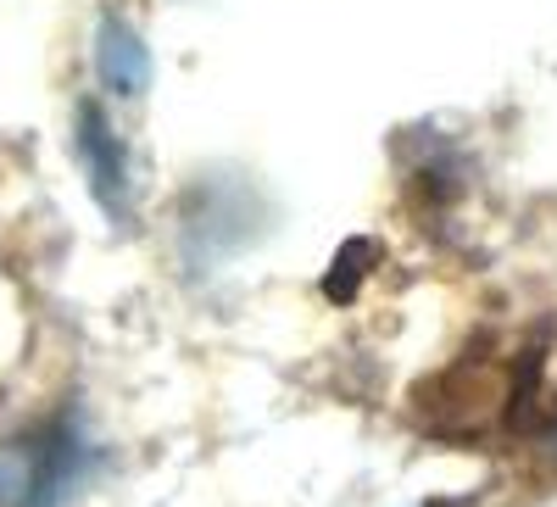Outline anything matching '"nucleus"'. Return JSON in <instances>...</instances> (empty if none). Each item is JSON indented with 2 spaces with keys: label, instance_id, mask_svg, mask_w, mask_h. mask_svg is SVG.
Here are the masks:
<instances>
[{
  "label": "nucleus",
  "instance_id": "obj_1",
  "mask_svg": "<svg viewBox=\"0 0 557 507\" xmlns=\"http://www.w3.org/2000/svg\"><path fill=\"white\" fill-rule=\"evenodd\" d=\"M73 469V441L62 430L0 446V507H45Z\"/></svg>",
  "mask_w": 557,
  "mask_h": 507
},
{
  "label": "nucleus",
  "instance_id": "obj_2",
  "mask_svg": "<svg viewBox=\"0 0 557 507\" xmlns=\"http://www.w3.org/2000/svg\"><path fill=\"white\" fill-rule=\"evenodd\" d=\"M96 73L107 89H117V96H139V89L151 84V51L146 39H139L128 23L107 17L101 23V39H96Z\"/></svg>",
  "mask_w": 557,
  "mask_h": 507
},
{
  "label": "nucleus",
  "instance_id": "obj_3",
  "mask_svg": "<svg viewBox=\"0 0 557 507\" xmlns=\"http://www.w3.org/2000/svg\"><path fill=\"white\" fill-rule=\"evenodd\" d=\"M78 151L89 162V178H96V196L117 212L128 173H123V146H117V134L107 128L101 107H78Z\"/></svg>",
  "mask_w": 557,
  "mask_h": 507
},
{
  "label": "nucleus",
  "instance_id": "obj_4",
  "mask_svg": "<svg viewBox=\"0 0 557 507\" xmlns=\"http://www.w3.org/2000/svg\"><path fill=\"white\" fill-rule=\"evenodd\" d=\"M552 457H557V430H552Z\"/></svg>",
  "mask_w": 557,
  "mask_h": 507
}]
</instances>
